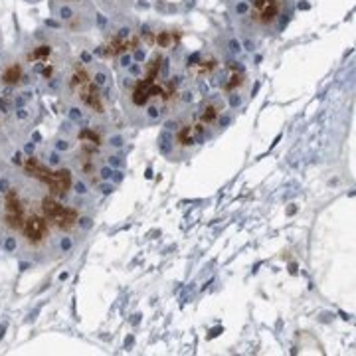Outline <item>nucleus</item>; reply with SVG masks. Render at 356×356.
<instances>
[{"label": "nucleus", "instance_id": "1", "mask_svg": "<svg viewBox=\"0 0 356 356\" xmlns=\"http://www.w3.org/2000/svg\"><path fill=\"white\" fill-rule=\"evenodd\" d=\"M117 77L121 105L133 127L163 125L168 117L192 105L191 81L175 51L149 50Z\"/></svg>", "mask_w": 356, "mask_h": 356}, {"label": "nucleus", "instance_id": "2", "mask_svg": "<svg viewBox=\"0 0 356 356\" xmlns=\"http://www.w3.org/2000/svg\"><path fill=\"white\" fill-rule=\"evenodd\" d=\"M2 175L10 177V188L0 194V234H13L18 240L20 259L50 264L60 257V234L46 212V184L16 166Z\"/></svg>", "mask_w": 356, "mask_h": 356}, {"label": "nucleus", "instance_id": "3", "mask_svg": "<svg viewBox=\"0 0 356 356\" xmlns=\"http://www.w3.org/2000/svg\"><path fill=\"white\" fill-rule=\"evenodd\" d=\"M89 48H79L62 79L60 97L64 105H74L91 119H111V107L117 102V83L111 67L103 60H97Z\"/></svg>", "mask_w": 356, "mask_h": 356}, {"label": "nucleus", "instance_id": "4", "mask_svg": "<svg viewBox=\"0 0 356 356\" xmlns=\"http://www.w3.org/2000/svg\"><path fill=\"white\" fill-rule=\"evenodd\" d=\"M28 72L36 79V93L60 95L65 70L74 58L72 42L60 30L36 28L14 44Z\"/></svg>", "mask_w": 356, "mask_h": 356}, {"label": "nucleus", "instance_id": "5", "mask_svg": "<svg viewBox=\"0 0 356 356\" xmlns=\"http://www.w3.org/2000/svg\"><path fill=\"white\" fill-rule=\"evenodd\" d=\"M295 10V0H232L228 13L238 32L250 40L281 34Z\"/></svg>", "mask_w": 356, "mask_h": 356}, {"label": "nucleus", "instance_id": "6", "mask_svg": "<svg viewBox=\"0 0 356 356\" xmlns=\"http://www.w3.org/2000/svg\"><path fill=\"white\" fill-rule=\"evenodd\" d=\"M208 140L204 129L198 125L194 111L191 107L180 109L163 123V131L159 135V153L168 161H186L191 159L198 147Z\"/></svg>", "mask_w": 356, "mask_h": 356}, {"label": "nucleus", "instance_id": "7", "mask_svg": "<svg viewBox=\"0 0 356 356\" xmlns=\"http://www.w3.org/2000/svg\"><path fill=\"white\" fill-rule=\"evenodd\" d=\"M51 18L44 26L51 30H60L64 34L83 36L95 30L97 8L93 0H48Z\"/></svg>", "mask_w": 356, "mask_h": 356}, {"label": "nucleus", "instance_id": "8", "mask_svg": "<svg viewBox=\"0 0 356 356\" xmlns=\"http://www.w3.org/2000/svg\"><path fill=\"white\" fill-rule=\"evenodd\" d=\"M194 117L198 125L204 129L208 140L218 137L224 129L228 127L232 121V111H229L228 99L222 93H210L204 95L202 102L198 105H192Z\"/></svg>", "mask_w": 356, "mask_h": 356}, {"label": "nucleus", "instance_id": "9", "mask_svg": "<svg viewBox=\"0 0 356 356\" xmlns=\"http://www.w3.org/2000/svg\"><path fill=\"white\" fill-rule=\"evenodd\" d=\"M95 8L111 20H121L133 14L135 0H93Z\"/></svg>", "mask_w": 356, "mask_h": 356}, {"label": "nucleus", "instance_id": "10", "mask_svg": "<svg viewBox=\"0 0 356 356\" xmlns=\"http://www.w3.org/2000/svg\"><path fill=\"white\" fill-rule=\"evenodd\" d=\"M50 147H54L58 153L67 154V153H72V151H76L77 143L74 137H67V135H64V133H58V137H54V139H51Z\"/></svg>", "mask_w": 356, "mask_h": 356}, {"label": "nucleus", "instance_id": "11", "mask_svg": "<svg viewBox=\"0 0 356 356\" xmlns=\"http://www.w3.org/2000/svg\"><path fill=\"white\" fill-rule=\"evenodd\" d=\"M4 50V38H2V30H0V51Z\"/></svg>", "mask_w": 356, "mask_h": 356}, {"label": "nucleus", "instance_id": "12", "mask_svg": "<svg viewBox=\"0 0 356 356\" xmlns=\"http://www.w3.org/2000/svg\"><path fill=\"white\" fill-rule=\"evenodd\" d=\"M24 2H28V4H38L42 0H24Z\"/></svg>", "mask_w": 356, "mask_h": 356}, {"label": "nucleus", "instance_id": "13", "mask_svg": "<svg viewBox=\"0 0 356 356\" xmlns=\"http://www.w3.org/2000/svg\"><path fill=\"white\" fill-rule=\"evenodd\" d=\"M224 2H226V4H228V2H232V0H224Z\"/></svg>", "mask_w": 356, "mask_h": 356}]
</instances>
